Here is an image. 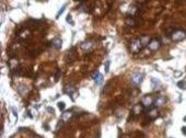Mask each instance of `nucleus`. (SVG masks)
Masks as SVG:
<instances>
[{
	"instance_id": "1",
	"label": "nucleus",
	"mask_w": 186,
	"mask_h": 138,
	"mask_svg": "<svg viewBox=\"0 0 186 138\" xmlns=\"http://www.w3.org/2000/svg\"><path fill=\"white\" fill-rule=\"evenodd\" d=\"M142 48H144V46H142L140 39H134V41L130 43V45H129V49H130V52L133 54L140 53V50Z\"/></svg>"
},
{
	"instance_id": "2",
	"label": "nucleus",
	"mask_w": 186,
	"mask_h": 138,
	"mask_svg": "<svg viewBox=\"0 0 186 138\" xmlns=\"http://www.w3.org/2000/svg\"><path fill=\"white\" fill-rule=\"evenodd\" d=\"M171 38H172V41H174V42L183 41L184 38H186V33L184 31H182V30L173 31L172 34H171Z\"/></svg>"
},
{
	"instance_id": "3",
	"label": "nucleus",
	"mask_w": 186,
	"mask_h": 138,
	"mask_svg": "<svg viewBox=\"0 0 186 138\" xmlns=\"http://www.w3.org/2000/svg\"><path fill=\"white\" fill-rule=\"evenodd\" d=\"M130 80L135 86H139L142 82V80H144V75L142 74H134L133 76H131Z\"/></svg>"
},
{
	"instance_id": "4",
	"label": "nucleus",
	"mask_w": 186,
	"mask_h": 138,
	"mask_svg": "<svg viewBox=\"0 0 186 138\" xmlns=\"http://www.w3.org/2000/svg\"><path fill=\"white\" fill-rule=\"evenodd\" d=\"M152 104H153L152 96L147 95V96H145L144 99H142V105H144L145 107H149V110H150V108L152 107Z\"/></svg>"
},
{
	"instance_id": "5",
	"label": "nucleus",
	"mask_w": 186,
	"mask_h": 138,
	"mask_svg": "<svg viewBox=\"0 0 186 138\" xmlns=\"http://www.w3.org/2000/svg\"><path fill=\"white\" fill-rule=\"evenodd\" d=\"M77 59V55L75 53V48H72L71 50H69V53L66 55V61L67 63H74V61Z\"/></svg>"
},
{
	"instance_id": "6",
	"label": "nucleus",
	"mask_w": 186,
	"mask_h": 138,
	"mask_svg": "<svg viewBox=\"0 0 186 138\" xmlns=\"http://www.w3.org/2000/svg\"><path fill=\"white\" fill-rule=\"evenodd\" d=\"M158 116H159V112H158L156 108H150V110L148 111V113H147V117H148V119H150V121L155 119Z\"/></svg>"
},
{
	"instance_id": "7",
	"label": "nucleus",
	"mask_w": 186,
	"mask_h": 138,
	"mask_svg": "<svg viewBox=\"0 0 186 138\" xmlns=\"http://www.w3.org/2000/svg\"><path fill=\"white\" fill-rule=\"evenodd\" d=\"M144 105L142 104H136V105H134V107H133V111H131V113H134L135 115H139V114H141L142 112H144Z\"/></svg>"
},
{
	"instance_id": "8",
	"label": "nucleus",
	"mask_w": 186,
	"mask_h": 138,
	"mask_svg": "<svg viewBox=\"0 0 186 138\" xmlns=\"http://www.w3.org/2000/svg\"><path fill=\"white\" fill-rule=\"evenodd\" d=\"M72 115H74V113H72L71 111H66V112H64V113L61 114L60 119H61V121H63L64 123H66V122H68L69 119L72 117Z\"/></svg>"
},
{
	"instance_id": "9",
	"label": "nucleus",
	"mask_w": 186,
	"mask_h": 138,
	"mask_svg": "<svg viewBox=\"0 0 186 138\" xmlns=\"http://www.w3.org/2000/svg\"><path fill=\"white\" fill-rule=\"evenodd\" d=\"M61 45H63V41H61L59 37H56V38H54L52 41V46L54 47L55 49H60Z\"/></svg>"
},
{
	"instance_id": "10",
	"label": "nucleus",
	"mask_w": 186,
	"mask_h": 138,
	"mask_svg": "<svg viewBox=\"0 0 186 138\" xmlns=\"http://www.w3.org/2000/svg\"><path fill=\"white\" fill-rule=\"evenodd\" d=\"M165 102H166V99L164 96H158L155 99V101H154V105L156 107H159V106H163L164 104H165Z\"/></svg>"
},
{
	"instance_id": "11",
	"label": "nucleus",
	"mask_w": 186,
	"mask_h": 138,
	"mask_svg": "<svg viewBox=\"0 0 186 138\" xmlns=\"http://www.w3.org/2000/svg\"><path fill=\"white\" fill-rule=\"evenodd\" d=\"M148 46L151 50H156L160 47V42L158 41V39H151V42L149 43Z\"/></svg>"
},
{
	"instance_id": "12",
	"label": "nucleus",
	"mask_w": 186,
	"mask_h": 138,
	"mask_svg": "<svg viewBox=\"0 0 186 138\" xmlns=\"http://www.w3.org/2000/svg\"><path fill=\"white\" fill-rule=\"evenodd\" d=\"M92 78L94 79V81H95L96 85H100V83L102 82V80H103V75L100 74L98 71H95L92 76Z\"/></svg>"
},
{
	"instance_id": "13",
	"label": "nucleus",
	"mask_w": 186,
	"mask_h": 138,
	"mask_svg": "<svg viewBox=\"0 0 186 138\" xmlns=\"http://www.w3.org/2000/svg\"><path fill=\"white\" fill-rule=\"evenodd\" d=\"M18 65H19V63H18L17 58H11V59L8 61V66L10 68V70H14V69H17Z\"/></svg>"
},
{
	"instance_id": "14",
	"label": "nucleus",
	"mask_w": 186,
	"mask_h": 138,
	"mask_svg": "<svg viewBox=\"0 0 186 138\" xmlns=\"http://www.w3.org/2000/svg\"><path fill=\"white\" fill-rule=\"evenodd\" d=\"M93 47V43L90 42V41H87V42H83L81 44V48L83 50H85V52H89V50Z\"/></svg>"
},
{
	"instance_id": "15",
	"label": "nucleus",
	"mask_w": 186,
	"mask_h": 138,
	"mask_svg": "<svg viewBox=\"0 0 186 138\" xmlns=\"http://www.w3.org/2000/svg\"><path fill=\"white\" fill-rule=\"evenodd\" d=\"M140 42H141V44H142V46H148L149 45V43L151 42V39H150V37H149L148 35H142V36H140Z\"/></svg>"
},
{
	"instance_id": "16",
	"label": "nucleus",
	"mask_w": 186,
	"mask_h": 138,
	"mask_svg": "<svg viewBox=\"0 0 186 138\" xmlns=\"http://www.w3.org/2000/svg\"><path fill=\"white\" fill-rule=\"evenodd\" d=\"M125 23H126V25H128V26H136V20H135L133 17H127L126 20H125Z\"/></svg>"
},
{
	"instance_id": "17",
	"label": "nucleus",
	"mask_w": 186,
	"mask_h": 138,
	"mask_svg": "<svg viewBox=\"0 0 186 138\" xmlns=\"http://www.w3.org/2000/svg\"><path fill=\"white\" fill-rule=\"evenodd\" d=\"M65 92L67 93V94H69V95H72V93L75 92V88L72 86H66L65 87Z\"/></svg>"
},
{
	"instance_id": "18",
	"label": "nucleus",
	"mask_w": 186,
	"mask_h": 138,
	"mask_svg": "<svg viewBox=\"0 0 186 138\" xmlns=\"http://www.w3.org/2000/svg\"><path fill=\"white\" fill-rule=\"evenodd\" d=\"M177 87H178V88H180L181 90H185V89H186V82H185L184 80L178 81V82H177Z\"/></svg>"
},
{
	"instance_id": "19",
	"label": "nucleus",
	"mask_w": 186,
	"mask_h": 138,
	"mask_svg": "<svg viewBox=\"0 0 186 138\" xmlns=\"http://www.w3.org/2000/svg\"><path fill=\"white\" fill-rule=\"evenodd\" d=\"M18 91H19L20 94H24L25 91H26V87L23 86V85H20L19 87H18Z\"/></svg>"
},
{
	"instance_id": "20",
	"label": "nucleus",
	"mask_w": 186,
	"mask_h": 138,
	"mask_svg": "<svg viewBox=\"0 0 186 138\" xmlns=\"http://www.w3.org/2000/svg\"><path fill=\"white\" fill-rule=\"evenodd\" d=\"M66 7H67V5H64L63 7H61V9L58 11V13H57V16H56V19H59V17L61 16V14L64 13V11L66 10Z\"/></svg>"
},
{
	"instance_id": "21",
	"label": "nucleus",
	"mask_w": 186,
	"mask_h": 138,
	"mask_svg": "<svg viewBox=\"0 0 186 138\" xmlns=\"http://www.w3.org/2000/svg\"><path fill=\"white\" fill-rule=\"evenodd\" d=\"M57 104H58V108H59L60 111H64V110H65V107H66L65 102H63V101H60V102H58Z\"/></svg>"
},
{
	"instance_id": "22",
	"label": "nucleus",
	"mask_w": 186,
	"mask_h": 138,
	"mask_svg": "<svg viewBox=\"0 0 186 138\" xmlns=\"http://www.w3.org/2000/svg\"><path fill=\"white\" fill-rule=\"evenodd\" d=\"M66 21H67V22H69L70 24H74V21H72V18H71L70 14H68V16H67V18H66Z\"/></svg>"
},
{
	"instance_id": "23",
	"label": "nucleus",
	"mask_w": 186,
	"mask_h": 138,
	"mask_svg": "<svg viewBox=\"0 0 186 138\" xmlns=\"http://www.w3.org/2000/svg\"><path fill=\"white\" fill-rule=\"evenodd\" d=\"M109 71V61L107 60L106 64H105V72H108Z\"/></svg>"
},
{
	"instance_id": "24",
	"label": "nucleus",
	"mask_w": 186,
	"mask_h": 138,
	"mask_svg": "<svg viewBox=\"0 0 186 138\" xmlns=\"http://www.w3.org/2000/svg\"><path fill=\"white\" fill-rule=\"evenodd\" d=\"M60 75H61V71H60V70H58V71H57V74H56V78H55V80H56V81L59 80Z\"/></svg>"
},
{
	"instance_id": "25",
	"label": "nucleus",
	"mask_w": 186,
	"mask_h": 138,
	"mask_svg": "<svg viewBox=\"0 0 186 138\" xmlns=\"http://www.w3.org/2000/svg\"><path fill=\"white\" fill-rule=\"evenodd\" d=\"M12 113H13V115H14V117L18 119V113H17V111H16V108H14V107H12Z\"/></svg>"
},
{
	"instance_id": "26",
	"label": "nucleus",
	"mask_w": 186,
	"mask_h": 138,
	"mask_svg": "<svg viewBox=\"0 0 186 138\" xmlns=\"http://www.w3.org/2000/svg\"><path fill=\"white\" fill-rule=\"evenodd\" d=\"M47 111H48L50 114H54V113H55V111H54L53 107H47Z\"/></svg>"
},
{
	"instance_id": "27",
	"label": "nucleus",
	"mask_w": 186,
	"mask_h": 138,
	"mask_svg": "<svg viewBox=\"0 0 186 138\" xmlns=\"http://www.w3.org/2000/svg\"><path fill=\"white\" fill-rule=\"evenodd\" d=\"M182 134H184V135L186 136V126H184V127H182Z\"/></svg>"
},
{
	"instance_id": "28",
	"label": "nucleus",
	"mask_w": 186,
	"mask_h": 138,
	"mask_svg": "<svg viewBox=\"0 0 186 138\" xmlns=\"http://www.w3.org/2000/svg\"><path fill=\"white\" fill-rule=\"evenodd\" d=\"M107 3H108V7H111L113 3V0H107Z\"/></svg>"
},
{
	"instance_id": "29",
	"label": "nucleus",
	"mask_w": 186,
	"mask_h": 138,
	"mask_svg": "<svg viewBox=\"0 0 186 138\" xmlns=\"http://www.w3.org/2000/svg\"><path fill=\"white\" fill-rule=\"evenodd\" d=\"M122 138H130V136L129 135H124V136H122Z\"/></svg>"
},
{
	"instance_id": "30",
	"label": "nucleus",
	"mask_w": 186,
	"mask_h": 138,
	"mask_svg": "<svg viewBox=\"0 0 186 138\" xmlns=\"http://www.w3.org/2000/svg\"><path fill=\"white\" fill-rule=\"evenodd\" d=\"M140 2H145V1H147V0H139Z\"/></svg>"
},
{
	"instance_id": "31",
	"label": "nucleus",
	"mask_w": 186,
	"mask_h": 138,
	"mask_svg": "<svg viewBox=\"0 0 186 138\" xmlns=\"http://www.w3.org/2000/svg\"><path fill=\"white\" fill-rule=\"evenodd\" d=\"M183 121H184V122H186V116H185V117L183 118Z\"/></svg>"
}]
</instances>
